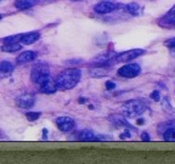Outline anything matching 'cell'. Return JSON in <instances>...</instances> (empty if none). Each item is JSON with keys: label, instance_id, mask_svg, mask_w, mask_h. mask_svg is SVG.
<instances>
[{"label": "cell", "instance_id": "obj_2", "mask_svg": "<svg viewBox=\"0 0 175 164\" xmlns=\"http://www.w3.org/2000/svg\"><path fill=\"white\" fill-rule=\"evenodd\" d=\"M147 109V105L142 100H130L122 106V113L127 118H135Z\"/></svg>", "mask_w": 175, "mask_h": 164}, {"label": "cell", "instance_id": "obj_8", "mask_svg": "<svg viewBox=\"0 0 175 164\" xmlns=\"http://www.w3.org/2000/svg\"><path fill=\"white\" fill-rule=\"evenodd\" d=\"M56 124H57L59 129L63 132H70L75 127V122L70 117H59L56 119Z\"/></svg>", "mask_w": 175, "mask_h": 164}, {"label": "cell", "instance_id": "obj_6", "mask_svg": "<svg viewBox=\"0 0 175 164\" xmlns=\"http://www.w3.org/2000/svg\"><path fill=\"white\" fill-rule=\"evenodd\" d=\"M117 56H118V55H117V52H114V51H106L104 54H101V55L94 57L93 61L90 62V65L94 66V67H104V66L107 65L111 60H114Z\"/></svg>", "mask_w": 175, "mask_h": 164}, {"label": "cell", "instance_id": "obj_28", "mask_svg": "<svg viewBox=\"0 0 175 164\" xmlns=\"http://www.w3.org/2000/svg\"><path fill=\"white\" fill-rule=\"evenodd\" d=\"M141 140L142 141H150V135L147 132H142L141 134Z\"/></svg>", "mask_w": 175, "mask_h": 164}, {"label": "cell", "instance_id": "obj_19", "mask_svg": "<svg viewBox=\"0 0 175 164\" xmlns=\"http://www.w3.org/2000/svg\"><path fill=\"white\" fill-rule=\"evenodd\" d=\"M163 139H164L165 141L174 142V141H175V128H169V129H165V131L163 132Z\"/></svg>", "mask_w": 175, "mask_h": 164}, {"label": "cell", "instance_id": "obj_34", "mask_svg": "<svg viewBox=\"0 0 175 164\" xmlns=\"http://www.w3.org/2000/svg\"><path fill=\"white\" fill-rule=\"evenodd\" d=\"M70 1H78V0H70Z\"/></svg>", "mask_w": 175, "mask_h": 164}, {"label": "cell", "instance_id": "obj_13", "mask_svg": "<svg viewBox=\"0 0 175 164\" xmlns=\"http://www.w3.org/2000/svg\"><path fill=\"white\" fill-rule=\"evenodd\" d=\"M124 11L131 16H140L142 13V7H141L139 4L136 2H130V4H127L124 5Z\"/></svg>", "mask_w": 175, "mask_h": 164}, {"label": "cell", "instance_id": "obj_10", "mask_svg": "<svg viewBox=\"0 0 175 164\" xmlns=\"http://www.w3.org/2000/svg\"><path fill=\"white\" fill-rule=\"evenodd\" d=\"M117 9H118V5L114 2H111V1H101L94 6L95 12H97V13H109Z\"/></svg>", "mask_w": 175, "mask_h": 164}, {"label": "cell", "instance_id": "obj_16", "mask_svg": "<svg viewBox=\"0 0 175 164\" xmlns=\"http://www.w3.org/2000/svg\"><path fill=\"white\" fill-rule=\"evenodd\" d=\"M35 4H36V0H16L15 7L20 10H26V9L34 6Z\"/></svg>", "mask_w": 175, "mask_h": 164}, {"label": "cell", "instance_id": "obj_33", "mask_svg": "<svg viewBox=\"0 0 175 164\" xmlns=\"http://www.w3.org/2000/svg\"><path fill=\"white\" fill-rule=\"evenodd\" d=\"M1 18H2V15H0V20H1Z\"/></svg>", "mask_w": 175, "mask_h": 164}, {"label": "cell", "instance_id": "obj_4", "mask_svg": "<svg viewBox=\"0 0 175 164\" xmlns=\"http://www.w3.org/2000/svg\"><path fill=\"white\" fill-rule=\"evenodd\" d=\"M141 72V68L136 63H128V65L123 66L118 69V74L123 78H134L136 75H139Z\"/></svg>", "mask_w": 175, "mask_h": 164}, {"label": "cell", "instance_id": "obj_31", "mask_svg": "<svg viewBox=\"0 0 175 164\" xmlns=\"http://www.w3.org/2000/svg\"><path fill=\"white\" fill-rule=\"evenodd\" d=\"M138 124H143V119H138Z\"/></svg>", "mask_w": 175, "mask_h": 164}, {"label": "cell", "instance_id": "obj_15", "mask_svg": "<svg viewBox=\"0 0 175 164\" xmlns=\"http://www.w3.org/2000/svg\"><path fill=\"white\" fill-rule=\"evenodd\" d=\"M78 140L79 141H97V136L91 130H82L78 134Z\"/></svg>", "mask_w": 175, "mask_h": 164}, {"label": "cell", "instance_id": "obj_27", "mask_svg": "<svg viewBox=\"0 0 175 164\" xmlns=\"http://www.w3.org/2000/svg\"><path fill=\"white\" fill-rule=\"evenodd\" d=\"M106 88H107V90H113V89H116V84L113 82H107Z\"/></svg>", "mask_w": 175, "mask_h": 164}, {"label": "cell", "instance_id": "obj_9", "mask_svg": "<svg viewBox=\"0 0 175 164\" xmlns=\"http://www.w3.org/2000/svg\"><path fill=\"white\" fill-rule=\"evenodd\" d=\"M34 101H35L34 95L28 94V93L20 95V96L17 97V100H16L17 105H18L21 108H23V109L32 108V107H33V105H34Z\"/></svg>", "mask_w": 175, "mask_h": 164}, {"label": "cell", "instance_id": "obj_26", "mask_svg": "<svg viewBox=\"0 0 175 164\" xmlns=\"http://www.w3.org/2000/svg\"><path fill=\"white\" fill-rule=\"evenodd\" d=\"M119 137H120L122 140H125V139H130V132H129V130H127V129H125V131H124V132H122V134L119 135Z\"/></svg>", "mask_w": 175, "mask_h": 164}, {"label": "cell", "instance_id": "obj_20", "mask_svg": "<svg viewBox=\"0 0 175 164\" xmlns=\"http://www.w3.org/2000/svg\"><path fill=\"white\" fill-rule=\"evenodd\" d=\"M109 71L108 69H102V68H100V67H95L94 69H91V77H104V75H106L107 73H108Z\"/></svg>", "mask_w": 175, "mask_h": 164}, {"label": "cell", "instance_id": "obj_29", "mask_svg": "<svg viewBox=\"0 0 175 164\" xmlns=\"http://www.w3.org/2000/svg\"><path fill=\"white\" fill-rule=\"evenodd\" d=\"M85 102H88V100L85 97H80L79 98V103H85Z\"/></svg>", "mask_w": 175, "mask_h": 164}, {"label": "cell", "instance_id": "obj_23", "mask_svg": "<svg viewBox=\"0 0 175 164\" xmlns=\"http://www.w3.org/2000/svg\"><path fill=\"white\" fill-rule=\"evenodd\" d=\"M40 116H41L40 112H28V113H27V118H28L29 120H36Z\"/></svg>", "mask_w": 175, "mask_h": 164}, {"label": "cell", "instance_id": "obj_14", "mask_svg": "<svg viewBox=\"0 0 175 164\" xmlns=\"http://www.w3.org/2000/svg\"><path fill=\"white\" fill-rule=\"evenodd\" d=\"M38 54L35 51H23L18 57H17V62L18 63H27V62H31L36 59Z\"/></svg>", "mask_w": 175, "mask_h": 164}, {"label": "cell", "instance_id": "obj_3", "mask_svg": "<svg viewBox=\"0 0 175 164\" xmlns=\"http://www.w3.org/2000/svg\"><path fill=\"white\" fill-rule=\"evenodd\" d=\"M50 69H49V66L44 62H39L32 68V72H31V77H32V80L34 82L35 84H39L44 78H46L48 75H50Z\"/></svg>", "mask_w": 175, "mask_h": 164}, {"label": "cell", "instance_id": "obj_22", "mask_svg": "<svg viewBox=\"0 0 175 164\" xmlns=\"http://www.w3.org/2000/svg\"><path fill=\"white\" fill-rule=\"evenodd\" d=\"M162 26H164V27H173V28H175V16L170 15V18L165 20V25H162Z\"/></svg>", "mask_w": 175, "mask_h": 164}, {"label": "cell", "instance_id": "obj_1", "mask_svg": "<svg viewBox=\"0 0 175 164\" xmlns=\"http://www.w3.org/2000/svg\"><path fill=\"white\" fill-rule=\"evenodd\" d=\"M80 77H82L80 69H78V68H70V69L63 71L59 75V78L56 79V82H57V85H59L60 89L70 90V89H73L79 83Z\"/></svg>", "mask_w": 175, "mask_h": 164}, {"label": "cell", "instance_id": "obj_32", "mask_svg": "<svg viewBox=\"0 0 175 164\" xmlns=\"http://www.w3.org/2000/svg\"><path fill=\"white\" fill-rule=\"evenodd\" d=\"M170 15H173V16H175V11H172V12H170Z\"/></svg>", "mask_w": 175, "mask_h": 164}, {"label": "cell", "instance_id": "obj_12", "mask_svg": "<svg viewBox=\"0 0 175 164\" xmlns=\"http://www.w3.org/2000/svg\"><path fill=\"white\" fill-rule=\"evenodd\" d=\"M109 122L113 124V125H116L117 128H131V125L128 123V120H127V118H124V117H122V116H111L109 117Z\"/></svg>", "mask_w": 175, "mask_h": 164}, {"label": "cell", "instance_id": "obj_17", "mask_svg": "<svg viewBox=\"0 0 175 164\" xmlns=\"http://www.w3.org/2000/svg\"><path fill=\"white\" fill-rule=\"evenodd\" d=\"M22 48V44L18 41V43H10V44H4L1 50L4 52H15L17 50H21Z\"/></svg>", "mask_w": 175, "mask_h": 164}, {"label": "cell", "instance_id": "obj_11", "mask_svg": "<svg viewBox=\"0 0 175 164\" xmlns=\"http://www.w3.org/2000/svg\"><path fill=\"white\" fill-rule=\"evenodd\" d=\"M39 36H40L39 32L26 33V34H22V38H21L20 43L22 45H31V44H34L36 40H39Z\"/></svg>", "mask_w": 175, "mask_h": 164}, {"label": "cell", "instance_id": "obj_21", "mask_svg": "<svg viewBox=\"0 0 175 164\" xmlns=\"http://www.w3.org/2000/svg\"><path fill=\"white\" fill-rule=\"evenodd\" d=\"M22 38V34H16V35H12V36H9V38H5L4 39V43L5 44H10V43H18Z\"/></svg>", "mask_w": 175, "mask_h": 164}, {"label": "cell", "instance_id": "obj_25", "mask_svg": "<svg viewBox=\"0 0 175 164\" xmlns=\"http://www.w3.org/2000/svg\"><path fill=\"white\" fill-rule=\"evenodd\" d=\"M164 44H165V46L169 48V49H175V38H172V39L167 40Z\"/></svg>", "mask_w": 175, "mask_h": 164}, {"label": "cell", "instance_id": "obj_30", "mask_svg": "<svg viewBox=\"0 0 175 164\" xmlns=\"http://www.w3.org/2000/svg\"><path fill=\"white\" fill-rule=\"evenodd\" d=\"M43 135H44V139H46V135H48V130H46V129H44V131H43Z\"/></svg>", "mask_w": 175, "mask_h": 164}, {"label": "cell", "instance_id": "obj_24", "mask_svg": "<svg viewBox=\"0 0 175 164\" xmlns=\"http://www.w3.org/2000/svg\"><path fill=\"white\" fill-rule=\"evenodd\" d=\"M150 97L152 98L153 101H159V100H161V95H159V91H157V90L152 91V93H151V95H150Z\"/></svg>", "mask_w": 175, "mask_h": 164}, {"label": "cell", "instance_id": "obj_5", "mask_svg": "<svg viewBox=\"0 0 175 164\" xmlns=\"http://www.w3.org/2000/svg\"><path fill=\"white\" fill-rule=\"evenodd\" d=\"M38 85L40 88V91L44 93V94H54L59 89L56 79H52L50 75H48L46 78H44Z\"/></svg>", "mask_w": 175, "mask_h": 164}, {"label": "cell", "instance_id": "obj_7", "mask_svg": "<svg viewBox=\"0 0 175 164\" xmlns=\"http://www.w3.org/2000/svg\"><path fill=\"white\" fill-rule=\"evenodd\" d=\"M143 52H145V51L141 50V49H133V50H129V51H127V52H123V54L118 55L114 60H116L117 62H130V61L138 59L141 55H143Z\"/></svg>", "mask_w": 175, "mask_h": 164}, {"label": "cell", "instance_id": "obj_18", "mask_svg": "<svg viewBox=\"0 0 175 164\" xmlns=\"http://www.w3.org/2000/svg\"><path fill=\"white\" fill-rule=\"evenodd\" d=\"M13 71V65L7 62V61H2L0 62V74L2 75H7Z\"/></svg>", "mask_w": 175, "mask_h": 164}]
</instances>
